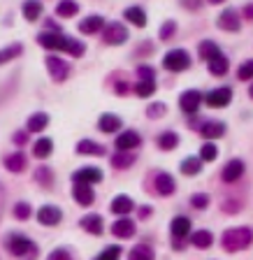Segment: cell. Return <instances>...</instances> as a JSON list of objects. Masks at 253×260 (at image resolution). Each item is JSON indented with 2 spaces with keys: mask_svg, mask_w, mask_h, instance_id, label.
Instances as JSON below:
<instances>
[{
  "mask_svg": "<svg viewBox=\"0 0 253 260\" xmlns=\"http://www.w3.org/2000/svg\"><path fill=\"white\" fill-rule=\"evenodd\" d=\"M248 98L253 100V81H251V86H248Z\"/></svg>",
  "mask_w": 253,
  "mask_h": 260,
  "instance_id": "obj_58",
  "label": "cell"
},
{
  "mask_svg": "<svg viewBox=\"0 0 253 260\" xmlns=\"http://www.w3.org/2000/svg\"><path fill=\"white\" fill-rule=\"evenodd\" d=\"M211 202V198L207 193H195L191 195V207H195V209H207Z\"/></svg>",
  "mask_w": 253,
  "mask_h": 260,
  "instance_id": "obj_49",
  "label": "cell"
},
{
  "mask_svg": "<svg viewBox=\"0 0 253 260\" xmlns=\"http://www.w3.org/2000/svg\"><path fill=\"white\" fill-rule=\"evenodd\" d=\"M77 153H81V156H105V146L93 140H81L77 142Z\"/></svg>",
  "mask_w": 253,
  "mask_h": 260,
  "instance_id": "obj_33",
  "label": "cell"
},
{
  "mask_svg": "<svg viewBox=\"0 0 253 260\" xmlns=\"http://www.w3.org/2000/svg\"><path fill=\"white\" fill-rule=\"evenodd\" d=\"M112 235L114 237H119V239H130L135 233H137V225H135V221L133 218H128V216H121L119 221H114L112 223Z\"/></svg>",
  "mask_w": 253,
  "mask_h": 260,
  "instance_id": "obj_18",
  "label": "cell"
},
{
  "mask_svg": "<svg viewBox=\"0 0 253 260\" xmlns=\"http://www.w3.org/2000/svg\"><path fill=\"white\" fill-rule=\"evenodd\" d=\"M79 14V3L77 0H58L56 3V16L58 19H75Z\"/></svg>",
  "mask_w": 253,
  "mask_h": 260,
  "instance_id": "obj_30",
  "label": "cell"
},
{
  "mask_svg": "<svg viewBox=\"0 0 253 260\" xmlns=\"http://www.w3.org/2000/svg\"><path fill=\"white\" fill-rule=\"evenodd\" d=\"M135 77H137V79H144V81H156V68L149 63H140L135 68Z\"/></svg>",
  "mask_w": 253,
  "mask_h": 260,
  "instance_id": "obj_44",
  "label": "cell"
},
{
  "mask_svg": "<svg viewBox=\"0 0 253 260\" xmlns=\"http://www.w3.org/2000/svg\"><path fill=\"white\" fill-rule=\"evenodd\" d=\"M123 21H128L130 26L135 28H146V21H149V16H146L144 7L140 5H130L123 10Z\"/></svg>",
  "mask_w": 253,
  "mask_h": 260,
  "instance_id": "obj_19",
  "label": "cell"
},
{
  "mask_svg": "<svg viewBox=\"0 0 253 260\" xmlns=\"http://www.w3.org/2000/svg\"><path fill=\"white\" fill-rule=\"evenodd\" d=\"M216 26H218V30L226 32H239L242 30V14L235 7H226L216 19Z\"/></svg>",
  "mask_w": 253,
  "mask_h": 260,
  "instance_id": "obj_8",
  "label": "cell"
},
{
  "mask_svg": "<svg viewBox=\"0 0 253 260\" xmlns=\"http://www.w3.org/2000/svg\"><path fill=\"white\" fill-rule=\"evenodd\" d=\"M239 207H242L239 200H223V211H228V214H237Z\"/></svg>",
  "mask_w": 253,
  "mask_h": 260,
  "instance_id": "obj_52",
  "label": "cell"
},
{
  "mask_svg": "<svg viewBox=\"0 0 253 260\" xmlns=\"http://www.w3.org/2000/svg\"><path fill=\"white\" fill-rule=\"evenodd\" d=\"M79 225H81V230H84V233L96 235V237H100V235L105 233V221H103V216H100V214H86V216L79 221Z\"/></svg>",
  "mask_w": 253,
  "mask_h": 260,
  "instance_id": "obj_20",
  "label": "cell"
},
{
  "mask_svg": "<svg viewBox=\"0 0 253 260\" xmlns=\"http://www.w3.org/2000/svg\"><path fill=\"white\" fill-rule=\"evenodd\" d=\"M35 181H38L42 188H51L54 186V170L47 168V165H40L38 170H35Z\"/></svg>",
  "mask_w": 253,
  "mask_h": 260,
  "instance_id": "obj_37",
  "label": "cell"
},
{
  "mask_svg": "<svg viewBox=\"0 0 253 260\" xmlns=\"http://www.w3.org/2000/svg\"><path fill=\"white\" fill-rule=\"evenodd\" d=\"M156 144L161 151H174L179 146V135L174 133V130H163L161 135L156 137Z\"/></svg>",
  "mask_w": 253,
  "mask_h": 260,
  "instance_id": "obj_31",
  "label": "cell"
},
{
  "mask_svg": "<svg viewBox=\"0 0 253 260\" xmlns=\"http://www.w3.org/2000/svg\"><path fill=\"white\" fill-rule=\"evenodd\" d=\"M202 103L211 109H223L232 103V86H216L211 91L202 93Z\"/></svg>",
  "mask_w": 253,
  "mask_h": 260,
  "instance_id": "obj_7",
  "label": "cell"
},
{
  "mask_svg": "<svg viewBox=\"0 0 253 260\" xmlns=\"http://www.w3.org/2000/svg\"><path fill=\"white\" fill-rule=\"evenodd\" d=\"M72 40H75V38L65 35L63 30H60V32L42 30V32H38L35 42H38L42 49L51 51V54H56V51H58V54H68V51H70V47H72Z\"/></svg>",
  "mask_w": 253,
  "mask_h": 260,
  "instance_id": "obj_3",
  "label": "cell"
},
{
  "mask_svg": "<svg viewBox=\"0 0 253 260\" xmlns=\"http://www.w3.org/2000/svg\"><path fill=\"white\" fill-rule=\"evenodd\" d=\"M121 253H123V249H121L119 244H114V246H107V249L103 251L100 255H96L93 260H119Z\"/></svg>",
  "mask_w": 253,
  "mask_h": 260,
  "instance_id": "obj_47",
  "label": "cell"
},
{
  "mask_svg": "<svg viewBox=\"0 0 253 260\" xmlns=\"http://www.w3.org/2000/svg\"><path fill=\"white\" fill-rule=\"evenodd\" d=\"M191 218L188 216H174L172 223H170V233H172L174 239H186L191 233Z\"/></svg>",
  "mask_w": 253,
  "mask_h": 260,
  "instance_id": "obj_27",
  "label": "cell"
},
{
  "mask_svg": "<svg viewBox=\"0 0 253 260\" xmlns=\"http://www.w3.org/2000/svg\"><path fill=\"white\" fill-rule=\"evenodd\" d=\"M12 142H14L16 146L28 144V133H26V130H16L14 135H12Z\"/></svg>",
  "mask_w": 253,
  "mask_h": 260,
  "instance_id": "obj_53",
  "label": "cell"
},
{
  "mask_svg": "<svg viewBox=\"0 0 253 260\" xmlns=\"http://www.w3.org/2000/svg\"><path fill=\"white\" fill-rule=\"evenodd\" d=\"M221 54H223L221 47H218L214 40H202V42L198 44V56H200V60H205V63H209V60L218 58Z\"/></svg>",
  "mask_w": 253,
  "mask_h": 260,
  "instance_id": "obj_23",
  "label": "cell"
},
{
  "mask_svg": "<svg viewBox=\"0 0 253 260\" xmlns=\"http://www.w3.org/2000/svg\"><path fill=\"white\" fill-rule=\"evenodd\" d=\"M133 209H135V202L130 195H116V198L109 202V211H112V214H119V216H128Z\"/></svg>",
  "mask_w": 253,
  "mask_h": 260,
  "instance_id": "obj_24",
  "label": "cell"
},
{
  "mask_svg": "<svg viewBox=\"0 0 253 260\" xmlns=\"http://www.w3.org/2000/svg\"><path fill=\"white\" fill-rule=\"evenodd\" d=\"M5 246H7V251H10L14 258H21V260H35V258H38V253H40V251H38V244L33 242L30 237L21 235V233L7 235Z\"/></svg>",
  "mask_w": 253,
  "mask_h": 260,
  "instance_id": "obj_2",
  "label": "cell"
},
{
  "mask_svg": "<svg viewBox=\"0 0 253 260\" xmlns=\"http://www.w3.org/2000/svg\"><path fill=\"white\" fill-rule=\"evenodd\" d=\"M60 221H63V211L56 205H44L38 209V223H42V225L51 228V225H58Z\"/></svg>",
  "mask_w": 253,
  "mask_h": 260,
  "instance_id": "obj_16",
  "label": "cell"
},
{
  "mask_svg": "<svg viewBox=\"0 0 253 260\" xmlns=\"http://www.w3.org/2000/svg\"><path fill=\"white\" fill-rule=\"evenodd\" d=\"M156 51V44L151 42V40H142L137 47H135V51H133V56L135 58H151V54Z\"/></svg>",
  "mask_w": 253,
  "mask_h": 260,
  "instance_id": "obj_43",
  "label": "cell"
},
{
  "mask_svg": "<svg viewBox=\"0 0 253 260\" xmlns=\"http://www.w3.org/2000/svg\"><path fill=\"white\" fill-rule=\"evenodd\" d=\"M216 156H218V146L214 144V142H205V144L200 146V160L202 162H214Z\"/></svg>",
  "mask_w": 253,
  "mask_h": 260,
  "instance_id": "obj_42",
  "label": "cell"
},
{
  "mask_svg": "<svg viewBox=\"0 0 253 260\" xmlns=\"http://www.w3.org/2000/svg\"><path fill=\"white\" fill-rule=\"evenodd\" d=\"M42 12H44V3H40V0H26V3L21 5V14L28 23L40 21Z\"/></svg>",
  "mask_w": 253,
  "mask_h": 260,
  "instance_id": "obj_25",
  "label": "cell"
},
{
  "mask_svg": "<svg viewBox=\"0 0 253 260\" xmlns=\"http://www.w3.org/2000/svg\"><path fill=\"white\" fill-rule=\"evenodd\" d=\"M140 144H142V137L137 130H123V133H119L116 140H114V146H116L119 151H135Z\"/></svg>",
  "mask_w": 253,
  "mask_h": 260,
  "instance_id": "obj_15",
  "label": "cell"
},
{
  "mask_svg": "<svg viewBox=\"0 0 253 260\" xmlns=\"http://www.w3.org/2000/svg\"><path fill=\"white\" fill-rule=\"evenodd\" d=\"M251 244H253V230L246 225L230 228V230H226V233L221 235V246H223V251H228V253L244 251V249H248Z\"/></svg>",
  "mask_w": 253,
  "mask_h": 260,
  "instance_id": "obj_1",
  "label": "cell"
},
{
  "mask_svg": "<svg viewBox=\"0 0 253 260\" xmlns=\"http://www.w3.org/2000/svg\"><path fill=\"white\" fill-rule=\"evenodd\" d=\"M121 128H123L121 116H116V114H112V112L100 114V119H98V130H100V133H105V135H114V133H119Z\"/></svg>",
  "mask_w": 253,
  "mask_h": 260,
  "instance_id": "obj_17",
  "label": "cell"
},
{
  "mask_svg": "<svg viewBox=\"0 0 253 260\" xmlns=\"http://www.w3.org/2000/svg\"><path fill=\"white\" fill-rule=\"evenodd\" d=\"M151 214H153V209H151L149 205H144V207H140V209H137V216H140V218H149Z\"/></svg>",
  "mask_w": 253,
  "mask_h": 260,
  "instance_id": "obj_56",
  "label": "cell"
},
{
  "mask_svg": "<svg viewBox=\"0 0 253 260\" xmlns=\"http://www.w3.org/2000/svg\"><path fill=\"white\" fill-rule=\"evenodd\" d=\"M72 181H75V184H86V186L100 184V181H103V170L93 168V165H84V168H79L77 172H72Z\"/></svg>",
  "mask_w": 253,
  "mask_h": 260,
  "instance_id": "obj_11",
  "label": "cell"
},
{
  "mask_svg": "<svg viewBox=\"0 0 253 260\" xmlns=\"http://www.w3.org/2000/svg\"><path fill=\"white\" fill-rule=\"evenodd\" d=\"M72 198H75L77 205L91 207L93 200H96V193H93V188L91 186H86V184H75L72 186Z\"/></svg>",
  "mask_w": 253,
  "mask_h": 260,
  "instance_id": "obj_22",
  "label": "cell"
},
{
  "mask_svg": "<svg viewBox=\"0 0 253 260\" xmlns=\"http://www.w3.org/2000/svg\"><path fill=\"white\" fill-rule=\"evenodd\" d=\"M21 54H23V44L21 42H14V44H10V47L0 49V65H5V63H10V60L19 58Z\"/></svg>",
  "mask_w": 253,
  "mask_h": 260,
  "instance_id": "obj_40",
  "label": "cell"
},
{
  "mask_svg": "<svg viewBox=\"0 0 253 260\" xmlns=\"http://www.w3.org/2000/svg\"><path fill=\"white\" fill-rule=\"evenodd\" d=\"M244 170H246L244 160H239V158H232V160H228L226 165H223L221 179L226 181V184H235V181H239V179L244 177Z\"/></svg>",
  "mask_w": 253,
  "mask_h": 260,
  "instance_id": "obj_14",
  "label": "cell"
},
{
  "mask_svg": "<svg viewBox=\"0 0 253 260\" xmlns=\"http://www.w3.org/2000/svg\"><path fill=\"white\" fill-rule=\"evenodd\" d=\"M207 70H209L211 77H226L228 70H230V58H228L226 54H221L218 58H214V60L207 63Z\"/></svg>",
  "mask_w": 253,
  "mask_h": 260,
  "instance_id": "obj_32",
  "label": "cell"
},
{
  "mask_svg": "<svg viewBox=\"0 0 253 260\" xmlns=\"http://www.w3.org/2000/svg\"><path fill=\"white\" fill-rule=\"evenodd\" d=\"M153 258H156V253H153V249L146 242L133 246V251L128 253V260H153Z\"/></svg>",
  "mask_w": 253,
  "mask_h": 260,
  "instance_id": "obj_39",
  "label": "cell"
},
{
  "mask_svg": "<svg viewBox=\"0 0 253 260\" xmlns=\"http://www.w3.org/2000/svg\"><path fill=\"white\" fill-rule=\"evenodd\" d=\"M100 38H103L105 47H123L130 40V32L121 21H107L103 32H100Z\"/></svg>",
  "mask_w": 253,
  "mask_h": 260,
  "instance_id": "obj_5",
  "label": "cell"
},
{
  "mask_svg": "<svg viewBox=\"0 0 253 260\" xmlns=\"http://www.w3.org/2000/svg\"><path fill=\"white\" fill-rule=\"evenodd\" d=\"M177 30H179L177 21H174V19H167V21H163L161 30H158V40H161V42H170V40L177 35Z\"/></svg>",
  "mask_w": 253,
  "mask_h": 260,
  "instance_id": "obj_41",
  "label": "cell"
},
{
  "mask_svg": "<svg viewBox=\"0 0 253 260\" xmlns=\"http://www.w3.org/2000/svg\"><path fill=\"white\" fill-rule=\"evenodd\" d=\"M3 162H5L7 172H12V174H19V172H23V170L28 168V158H26V153L23 151L10 153V156L3 158Z\"/></svg>",
  "mask_w": 253,
  "mask_h": 260,
  "instance_id": "obj_21",
  "label": "cell"
},
{
  "mask_svg": "<svg viewBox=\"0 0 253 260\" xmlns=\"http://www.w3.org/2000/svg\"><path fill=\"white\" fill-rule=\"evenodd\" d=\"M226 133H228V125L223 123V121H214V119L202 121V123H200V128H198V135L202 137L205 142L218 140V137H223Z\"/></svg>",
  "mask_w": 253,
  "mask_h": 260,
  "instance_id": "obj_10",
  "label": "cell"
},
{
  "mask_svg": "<svg viewBox=\"0 0 253 260\" xmlns=\"http://www.w3.org/2000/svg\"><path fill=\"white\" fill-rule=\"evenodd\" d=\"M135 160H137V153L135 151H114V156L109 158L114 170H128V168H133Z\"/></svg>",
  "mask_w": 253,
  "mask_h": 260,
  "instance_id": "obj_28",
  "label": "cell"
},
{
  "mask_svg": "<svg viewBox=\"0 0 253 260\" xmlns=\"http://www.w3.org/2000/svg\"><path fill=\"white\" fill-rule=\"evenodd\" d=\"M205 3H209V5H221V3H226V0H205Z\"/></svg>",
  "mask_w": 253,
  "mask_h": 260,
  "instance_id": "obj_57",
  "label": "cell"
},
{
  "mask_svg": "<svg viewBox=\"0 0 253 260\" xmlns=\"http://www.w3.org/2000/svg\"><path fill=\"white\" fill-rule=\"evenodd\" d=\"M237 79L239 81H253V58L244 60L237 68Z\"/></svg>",
  "mask_w": 253,
  "mask_h": 260,
  "instance_id": "obj_45",
  "label": "cell"
},
{
  "mask_svg": "<svg viewBox=\"0 0 253 260\" xmlns=\"http://www.w3.org/2000/svg\"><path fill=\"white\" fill-rule=\"evenodd\" d=\"M51 151H54V140H49V137H40V140L33 144V156L38 158V160L49 158Z\"/></svg>",
  "mask_w": 253,
  "mask_h": 260,
  "instance_id": "obj_34",
  "label": "cell"
},
{
  "mask_svg": "<svg viewBox=\"0 0 253 260\" xmlns=\"http://www.w3.org/2000/svg\"><path fill=\"white\" fill-rule=\"evenodd\" d=\"M44 65H47V72H49V77H51L54 84H63V81H68V77H70V72H72V65L65 58H60L58 54L44 56Z\"/></svg>",
  "mask_w": 253,
  "mask_h": 260,
  "instance_id": "obj_6",
  "label": "cell"
},
{
  "mask_svg": "<svg viewBox=\"0 0 253 260\" xmlns=\"http://www.w3.org/2000/svg\"><path fill=\"white\" fill-rule=\"evenodd\" d=\"M191 244H193L195 249H209L211 244H214V235L209 230H198V233L191 235Z\"/></svg>",
  "mask_w": 253,
  "mask_h": 260,
  "instance_id": "obj_38",
  "label": "cell"
},
{
  "mask_svg": "<svg viewBox=\"0 0 253 260\" xmlns=\"http://www.w3.org/2000/svg\"><path fill=\"white\" fill-rule=\"evenodd\" d=\"M200 170H202V160L195 156L183 158L181 165H179V172H181L183 177H195V174H200Z\"/></svg>",
  "mask_w": 253,
  "mask_h": 260,
  "instance_id": "obj_35",
  "label": "cell"
},
{
  "mask_svg": "<svg viewBox=\"0 0 253 260\" xmlns=\"http://www.w3.org/2000/svg\"><path fill=\"white\" fill-rule=\"evenodd\" d=\"M49 125V114L47 112H35L28 116L26 121V133L30 135V133H44Z\"/></svg>",
  "mask_w": 253,
  "mask_h": 260,
  "instance_id": "obj_26",
  "label": "cell"
},
{
  "mask_svg": "<svg viewBox=\"0 0 253 260\" xmlns=\"http://www.w3.org/2000/svg\"><path fill=\"white\" fill-rule=\"evenodd\" d=\"M153 190H156L161 198H167V195H174L177 190V181L170 172H156L153 177Z\"/></svg>",
  "mask_w": 253,
  "mask_h": 260,
  "instance_id": "obj_13",
  "label": "cell"
},
{
  "mask_svg": "<svg viewBox=\"0 0 253 260\" xmlns=\"http://www.w3.org/2000/svg\"><path fill=\"white\" fill-rule=\"evenodd\" d=\"M179 5H181V10H186V12H198V10H202L205 0H179Z\"/></svg>",
  "mask_w": 253,
  "mask_h": 260,
  "instance_id": "obj_50",
  "label": "cell"
},
{
  "mask_svg": "<svg viewBox=\"0 0 253 260\" xmlns=\"http://www.w3.org/2000/svg\"><path fill=\"white\" fill-rule=\"evenodd\" d=\"M44 26H47V30H51V32H60V26L54 21V19H51V16H49V19H44Z\"/></svg>",
  "mask_w": 253,
  "mask_h": 260,
  "instance_id": "obj_55",
  "label": "cell"
},
{
  "mask_svg": "<svg viewBox=\"0 0 253 260\" xmlns=\"http://www.w3.org/2000/svg\"><path fill=\"white\" fill-rule=\"evenodd\" d=\"M161 65L167 72H186L193 65V58H191V51H186V49H170L163 56Z\"/></svg>",
  "mask_w": 253,
  "mask_h": 260,
  "instance_id": "obj_4",
  "label": "cell"
},
{
  "mask_svg": "<svg viewBox=\"0 0 253 260\" xmlns=\"http://www.w3.org/2000/svg\"><path fill=\"white\" fill-rule=\"evenodd\" d=\"M12 214H14L16 221H26V218H30V205L28 202H16Z\"/></svg>",
  "mask_w": 253,
  "mask_h": 260,
  "instance_id": "obj_48",
  "label": "cell"
},
{
  "mask_svg": "<svg viewBox=\"0 0 253 260\" xmlns=\"http://www.w3.org/2000/svg\"><path fill=\"white\" fill-rule=\"evenodd\" d=\"M47 260H72V255L68 249H54L47 255Z\"/></svg>",
  "mask_w": 253,
  "mask_h": 260,
  "instance_id": "obj_51",
  "label": "cell"
},
{
  "mask_svg": "<svg viewBox=\"0 0 253 260\" xmlns=\"http://www.w3.org/2000/svg\"><path fill=\"white\" fill-rule=\"evenodd\" d=\"M200 105H202V93L198 88H186V91L179 95V109H181L186 116H195L200 112Z\"/></svg>",
  "mask_w": 253,
  "mask_h": 260,
  "instance_id": "obj_9",
  "label": "cell"
},
{
  "mask_svg": "<svg viewBox=\"0 0 253 260\" xmlns=\"http://www.w3.org/2000/svg\"><path fill=\"white\" fill-rule=\"evenodd\" d=\"M112 91L114 95H119V98H125L133 93V81L125 79L123 72H116V75H112Z\"/></svg>",
  "mask_w": 253,
  "mask_h": 260,
  "instance_id": "obj_29",
  "label": "cell"
},
{
  "mask_svg": "<svg viewBox=\"0 0 253 260\" xmlns=\"http://www.w3.org/2000/svg\"><path fill=\"white\" fill-rule=\"evenodd\" d=\"M239 14H242V21H253V3H244Z\"/></svg>",
  "mask_w": 253,
  "mask_h": 260,
  "instance_id": "obj_54",
  "label": "cell"
},
{
  "mask_svg": "<svg viewBox=\"0 0 253 260\" xmlns=\"http://www.w3.org/2000/svg\"><path fill=\"white\" fill-rule=\"evenodd\" d=\"M156 81H144V79H137L133 84V93L137 98H142V100H146V98H151L153 93H156Z\"/></svg>",
  "mask_w": 253,
  "mask_h": 260,
  "instance_id": "obj_36",
  "label": "cell"
},
{
  "mask_svg": "<svg viewBox=\"0 0 253 260\" xmlns=\"http://www.w3.org/2000/svg\"><path fill=\"white\" fill-rule=\"evenodd\" d=\"M167 114V105L165 103H151L149 107H146V116H149V119H163V116H165Z\"/></svg>",
  "mask_w": 253,
  "mask_h": 260,
  "instance_id": "obj_46",
  "label": "cell"
},
{
  "mask_svg": "<svg viewBox=\"0 0 253 260\" xmlns=\"http://www.w3.org/2000/svg\"><path fill=\"white\" fill-rule=\"evenodd\" d=\"M105 23H107V19H105L103 14H88L77 23V30H79L81 35H98V32H103Z\"/></svg>",
  "mask_w": 253,
  "mask_h": 260,
  "instance_id": "obj_12",
  "label": "cell"
}]
</instances>
